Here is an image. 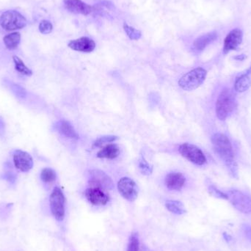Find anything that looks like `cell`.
Listing matches in <instances>:
<instances>
[{"label": "cell", "instance_id": "cell-1", "mask_svg": "<svg viewBox=\"0 0 251 251\" xmlns=\"http://www.w3.org/2000/svg\"><path fill=\"white\" fill-rule=\"evenodd\" d=\"M213 149L224 162L233 177H237V165L234 159L233 148L227 137L221 133H216L212 137Z\"/></svg>", "mask_w": 251, "mask_h": 251}, {"label": "cell", "instance_id": "cell-2", "mask_svg": "<svg viewBox=\"0 0 251 251\" xmlns=\"http://www.w3.org/2000/svg\"><path fill=\"white\" fill-rule=\"evenodd\" d=\"M234 92L229 88H225L220 92L216 102V115L220 120H224L233 111L236 107Z\"/></svg>", "mask_w": 251, "mask_h": 251}, {"label": "cell", "instance_id": "cell-3", "mask_svg": "<svg viewBox=\"0 0 251 251\" xmlns=\"http://www.w3.org/2000/svg\"><path fill=\"white\" fill-rule=\"evenodd\" d=\"M207 75V70L201 67L196 68L181 77L178 85L184 91H194L204 83Z\"/></svg>", "mask_w": 251, "mask_h": 251}, {"label": "cell", "instance_id": "cell-4", "mask_svg": "<svg viewBox=\"0 0 251 251\" xmlns=\"http://www.w3.org/2000/svg\"><path fill=\"white\" fill-rule=\"evenodd\" d=\"M0 25L7 31H14L24 28L27 25V19L18 11H7L0 16Z\"/></svg>", "mask_w": 251, "mask_h": 251}, {"label": "cell", "instance_id": "cell-5", "mask_svg": "<svg viewBox=\"0 0 251 251\" xmlns=\"http://www.w3.org/2000/svg\"><path fill=\"white\" fill-rule=\"evenodd\" d=\"M65 199L64 194L59 187H55L51 193L49 198L51 212L55 218L58 221L63 220L65 217Z\"/></svg>", "mask_w": 251, "mask_h": 251}, {"label": "cell", "instance_id": "cell-6", "mask_svg": "<svg viewBox=\"0 0 251 251\" xmlns=\"http://www.w3.org/2000/svg\"><path fill=\"white\" fill-rule=\"evenodd\" d=\"M181 156L197 165H204L207 162V158L202 151L195 145L183 143L178 148Z\"/></svg>", "mask_w": 251, "mask_h": 251}, {"label": "cell", "instance_id": "cell-7", "mask_svg": "<svg viewBox=\"0 0 251 251\" xmlns=\"http://www.w3.org/2000/svg\"><path fill=\"white\" fill-rule=\"evenodd\" d=\"M226 195L228 200L238 211L245 214L251 212V198L249 196L236 190L229 191Z\"/></svg>", "mask_w": 251, "mask_h": 251}, {"label": "cell", "instance_id": "cell-8", "mask_svg": "<svg viewBox=\"0 0 251 251\" xmlns=\"http://www.w3.org/2000/svg\"><path fill=\"white\" fill-rule=\"evenodd\" d=\"M117 190L120 195L129 201H134L138 195L136 183L128 177H123L117 183Z\"/></svg>", "mask_w": 251, "mask_h": 251}, {"label": "cell", "instance_id": "cell-9", "mask_svg": "<svg viewBox=\"0 0 251 251\" xmlns=\"http://www.w3.org/2000/svg\"><path fill=\"white\" fill-rule=\"evenodd\" d=\"M90 185L91 187H98L100 189L111 190L113 183L111 178L103 171L94 170L90 171Z\"/></svg>", "mask_w": 251, "mask_h": 251}, {"label": "cell", "instance_id": "cell-10", "mask_svg": "<svg viewBox=\"0 0 251 251\" xmlns=\"http://www.w3.org/2000/svg\"><path fill=\"white\" fill-rule=\"evenodd\" d=\"M14 162L16 168L21 172H28L33 167V158L24 151H16L14 154Z\"/></svg>", "mask_w": 251, "mask_h": 251}, {"label": "cell", "instance_id": "cell-11", "mask_svg": "<svg viewBox=\"0 0 251 251\" xmlns=\"http://www.w3.org/2000/svg\"><path fill=\"white\" fill-rule=\"evenodd\" d=\"M85 196L91 204L96 206H104L108 203V195L98 187H91L85 191Z\"/></svg>", "mask_w": 251, "mask_h": 251}, {"label": "cell", "instance_id": "cell-12", "mask_svg": "<svg viewBox=\"0 0 251 251\" xmlns=\"http://www.w3.org/2000/svg\"><path fill=\"white\" fill-rule=\"evenodd\" d=\"M242 38H243V34L240 30L234 29L232 30L225 39L223 52L227 54L231 51L236 50L242 43Z\"/></svg>", "mask_w": 251, "mask_h": 251}, {"label": "cell", "instance_id": "cell-13", "mask_svg": "<svg viewBox=\"0 0 251 251\" xmlns=\"http://www.w3.org/2000/svg\"><path fill=\"white\" fill-rule=\"evenodd\" d=\"M66 8L75 14L89 15L94 11V7L82 2V0H64Z\"/></svg>", "mask_w": 251, "mask_h": 251}, {"label": "cell", "instance_id": "cell-14", "mask_svg": "<svg viewBox=\"0 0 251 251\" xmlns=\"http://www.w3.org/2000/svg\"><path fill=\"white\" fill-rule=\"evenodd\" d=\"M69 47L77 52L90 53L95 49L96 43L94 40L88 37H82L76 40H71Z\"/></svg>", "mask_w": 251, "mask_h": 251}, {"label": "cell", "instance_id": "cell-15", "mask_svg": "<svg viewBox=\"0 0 251 251\" xmlns=\"http://www.w3.org/2000/svg\"><path fill=\"white\" fill-rule=\"evenodd\" d=\"M185 177L181 173H170L165 178V185L171 191H181L185 184Z\"/></svg>", "mask_w": 251, "mask_h": 251}, {"label": "cell", "instance_id": "cell-16", "mask_svg": "<svg viewBox=\"0 0 251 251\" xmlns=\"http://www.w3.org/2000/svg\"><path fill=\"white\" fill-rule=\"evenodd\" d=\"M217 39V34L216 32H211V33L203 35L195 39L193 43L194 49L197 52H201Z\"/></svg>", "mask_w": 251, "mask_h": 251}, {"label": "cell", "instance_id": "cell-17", "mask_svg": "<svg viewBox=\"0 0 251 251\" xmlns=\"http://www.w3.org/2000/svg\"><path fill=\"white\" fill-rule=\"evenodd\" d=\"M251 86V66L245 73L241 75L235 81L234 90L236 92L243 93Z\"/></svg>", "mask_w": 251, "mask_h": 251}, {"label": "cell", "instance_id": "cell-18", "mask_svg": "<svg viewBox=\"0 0 251 251\" xmlns=\"http://www.w3.org/2000/svg\"><path fill=\"white\" fill-rule=\"evenodd\" d=\"M57 129L60 134L68 137V138L76 139V140L79 138V135L75 131L73 126L69 121L62 120L58 122L57 123Z\"/></svg>", "mask_w": 251, "mask_h": 251}, {"label": "cell", "instance_id": "cell-19", "mask_svg": "<svg viewBox=\"0 0 251 251\" xmlns=\"http://www.w3.org/2000/svg\"><path fill=\"white\" fill-rule=\"evenodd\" d=\"M120 154V149L116 144H109L97 154V157L101 159H114Z\"/></svg>", "mask_w": 251, "mask_h": 251}, {"label": "cell", "instance_id": "cell-20", "mask_svg": "<svg viewBox=\"0 0 251 251\" xmlns=\"http://www.w3.org/2000/svg\"><path fill=\"white\" fill-rule=\"evenodd\" d=\"M20 40H21V35L17 32L7 35L3 39L5 46H6L7 49H10V50L17 49L19 44Z\"/></svg>", "mask_w": 251, "mask_h": 251}, {"label": "cell", "instance_id": "cell-21", "mask_svg": "<svg viewBox=\"0 0 251 251\" xmlns=\"http://www.w3.org/2000/svg\"><path fill=\"white\" fill-rule=\"evenodd\" d=\"M166 207L171 212L176 214H182L186 212L185 209L182 203L178 201H168Z\"/></svg>", "mask_w": 251, "mask_h": 251}, {"label": "cell", "instance_id": "cell-22", "mask_svg": "<svg viewBox=\"0 0 251 251\" xmlns=\"http://www.w3.org/2000/svg\"><path fill=\"white\" fill-rule=\"evenodd\" d=\"M13 59H14L15 69L17 72L22 75H27V76H31L33 75V72L24 64V62L19 57L14 56Z\"/></svg>", "mask_w": 251, "mask_h": 251}, {"label": "cell", "instance_id": "cell-23", "mask_svg": "<svg viewBox=\"0 0 251 251\" xmlns=\"http://www.w3.org/2000/svg\"><path fill=\"white\" fill-rule=\"evenodd\" d=\"M56 173L52 168H43L40 173V178L45 183H52L56 180Z\"/></svg>", "mask_w": 251, "mask_h": 251}, {"label": "cell", "instance_id": "cell-24", "mask_svg": "<svg viewBox=\"0 0 251 251\" xmlns=\"http://www.w3.org/2000/svg\"><path fill=\"white\" fill-rule=\"evenodd\" d=\"M123 30L131 40H138L141 37V32L140 30H136L134 27L129 26L128 24H123Z\"/></svg>", "mask_w": 251, "mask_h": 251}, {"label": "cell", "instance_id": "cell-25", "mask_svg": "<svg viewBox=\"0 0 251 251\" xmlns=\"http://www.w3.org/2000/svg\"><path fill=\"white\" fill-rule=\"evenodd\" d=\"M117 139V136L114 135L104 136V137H99V138L97 139L94 142V147H101V146L105 144V143H112V142H114Z\"/></svg>", "mask_w": 251, "mask_h": 251}, {"label": "cell", "instance_id": "cell-26", "mask_svg": "<svg viewBox=\"0 0 251 251\" xmlns=\"http://www.w3.org/2000/svg\"><path fill=\"white\" fill-rule=\"evenodd\" d=\"M139 168H140L142 174L146 175H151L152 171H153V167L149 165L147 161L143 157H141V159H140V162H139Z\"/></svg>", "mask_w": 251, "mask_h": 251}, {"label": "cell", "instance_id": "cell-27", "mask_svg": "<svg viewBox=\"0 0 251 251\" xmlns=\"http://www.w3.org/2000/svg\"><path fill=\"white\" fill-rule=\"evenodd\" d=\"M52 30H53V26L50 21H47V20H43L40 21V24H39V31L42 34H49Z\"/></svg>", "mask_w": 251, "mask_h": 251}, {"label": "cell", "instance_id": "cell-28", "mask_svg": "<svg viewBox=\"0 0 251 251\" xmlns=\"http://www.w3.org/2000/svg\"><path fill=\"white\" fill-rule=\"evenodd\" d=\"M11 90L13 93L17 96L18 98H24L27 97V91L21 85L18 84H13L11 85Z\"/></svg>", "mask_w": 251, "mask_h": 251}, {"label": "cell", "instance_id": "cell-29", "mask_svg": "<svg viewBox=\"0 0 251 251\" xmlns=\"http://www.w3.org/2000/svg\"><path fill=\"white\" fill-rule=\"evenodd\" d=\"M127 251H139V239L136 233L132 235L130 237Z\"/></svg>", "mask_w": 251, "mask_h": 251}, {"label": "cell", "instance_id": "cell-30", "mask_svg": "<svg viewBox=\"0 0 251 251\" xmlns=\"http://www.w3.org/2000/svg\"><path fill=\"white\" fill-rule=\"evenodd\" d=\"M209 192H210V195L215 197V198L228 200V197L226 193H224L219 191V190H217L216 187H214V186H210V187H209Z\"/></svg>", "mask_w": 251, "mask_h": 251}, {"label": "cell", "instance_id": "cell-31", "mask_svg": "<svg viewBox=\"0 0 251 251\" xmlns=\"http://www.w3.org/2000/svg\"><path fill=\"white\" fill-rule=\"evenodd\" d=\"M242 229H243L244 233L245 234V236L249 239V241L251 242V226L248 224L243 225L242 226Z\"/></svg>", "mask_w": 251, "mask_h": 251}, {"label": "cell", "instance_id": "cell-32", "mask_svg": "<svg viewBox=\"0 0 251 251\" xmlns=\"http://www.w3.org/2000/svg\"><path fill=\"white\" fill-rule=\"evenodd\" d=\"M4 129H5V123L3 120L0 119V132L4 131Z\"/></svg>", "mask_w": 251, "mask_h": 251}, {"label": "cell", "instance_id": "cell-33", "mask_svg": "<svg viewBox=\"0 0 251 251\" xmlns=\"http://www.w3.org/2000/svg\"><path fill=\"white\" fill-rule=\"evenodd\" d=\"M224 236H225V238H226V240H229V239H231V236H228V235L226 234V233H224Z\"/></svg>", "mask_w": 251, "mask_h": 251}]
</instances>
